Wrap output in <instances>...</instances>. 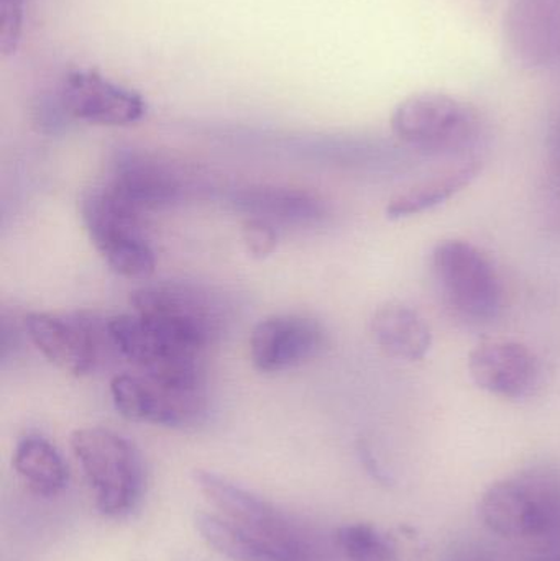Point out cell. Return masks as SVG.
Returning a JSON list of instances; mask_svg holds the SVG:
<instances>
[{
    "label": "cell",
    "instance_id": "8992f818",
    "mask_svg": "<svg viewBox=\"0 0 560 561\" xmlns=\"http://www.w3.org/2000/svg\"><path fill=\"white\" fill-rule=\"evenodd\" d=\"M111 396L118 414L128 421L161 427H190L207 411L203 386L173 385L144 373L115 376Z\"/></svg>",
    "mask_w": 560,
    "mask_h": 561
},
{
    "label": "cell",
    "instance_id": "ba28073f",
    "mask_svg": "<svg viewBox=\"0 0 560 561\" xmlns=\"http://www.w3.org/2000/svg\"><path fill=\"white\" fill-rule=\"evenodd\" d=\"M130 304L138 316L170 327L204 350L222 327L219 302L190 284H150L134 290Z\"/></svg>",
    "mask_w": 560,
    "mask_h": 561
},
{
    "label": "cell",
    "instance_id": "cb8c5ba5",
    "mask_svg": "<svg viewBox=\"0 0 560 561\" xmlns=\"http://www.w3.org/2000/svg\"><path fill=\"white\" fill-rule=\"evenodd\" d=\"M449 561H503L492 550L479 543H464L450 553Z\"/></svg>",
    "mask_w": 560,
    "mask_h": 561
},
{
    "label": "cell",
    "instance_id": "ac0fdd59",
    "mask_svg": "<svg viewBox=\"0 0 560 561\" xmlns=\"http://www.w3.org/2000/svg\"><path fill=\"white\" fill-rule=\"evenodd\" d=\"M480 168L482 167L477 161H472L423 183L414 184L410 190L391 197L385 214L390 220H401L436 209L469 187L479 176Z\"/></svg>",
    "mask_w": 560,
    "mask_h": 561
},
{
    "label": "cell",
    "instance_id": "277c9868",
    "mask_svg": "<svg viewBox=\"0 0 560 561\" xmlns=\"http://www.w3.org/2000/svg\"><path fill=\"white\" fill-rule=\"evenodd\" d=\"M434 278L450 307L470 320H490L502 309L503 289L490 260L466 240H443L431 253Z\"/></svg>",
    "mask_w": 560,
    "mask_h": 561
},
{
    "label": "cell",
    "instance_id": "4fadbf2b",
    "mask_svg": "<svg viewBox=\"0 0 560 561\" xmlns=\"http://www.w3.org/2000/svg\"><path fill=\"white\" fill-rule=\"evenodd\" d=\"M467 368L477 388L512 401L528 398L541 375L535 353L512 340L480 343L469 353Z\"/></svg>",
    "mask_w": 560,
    "mask_h": 561
},
{
    "label": "cell",
    "instance_id": "30bf717a",
    "mask_svg": "<svg viewBox=\"0 0 560 561\" xmlns=\"http://www.w3.org/2000/svg\"><path fill=\"white\" fill-rule=\"evenodd\" d=\"M328 348V332L312 317L285 313L256 323L250 358L262 373H282L318 358Z\"/></svg>",
    "mask_w": 560,
    "mask_h": 561
},
{
    "label": "cell",
    "instance_id": "e0dca14e",
    "mask_svg": "<svg viewBox=\"0 0 560 561\" xmlns=\"http://www.w3.org/2000/svg\"><path fill=\"white\" fill-rule=\"evenodd\" d=\"M370 335L387 355L404 362H423L433 346V332L426 320L401 302H387L375 310Z\"/></svg>",
    "mask_w": 560,
    "mask_h": 561
},
{
    "label": "cell",
    "instance_id": "484cf974",
    "mask_svg": "<svg viewBox=\"0 0 560 561\" xmlns=\"http://www.w3.org/2000/svg\"><path fill=\"white\" fill-rule=\"evenodd\" d=\"M555 153H556V158H558V163L560 164V125H559L558 131H556V137H555Z\"/></svg>",
    "mask_w": 560,
    "mask_h": 561
},
{
    "label": "cell",
    "instance_id": "7a4b0ae2",
    "mask_svg": "<svg viewBox=\"0 0 560 561\" xmlns=\"http://www.w3.org/2000/svg\"><path fill=\"white\" fill-rule=\"evenodd\" d=\"M108 342L144 375L183 386H203L204 350L173 330L138 313H124L105 323Z\"/></svg>",
    "mask_w": 560,
    "mask_h": 561
},
{
    "label": "cell",
    "instance_id": "7c38bea8",
    "mask_svg": "<svg viewBox=\"0 0 560 561\" xmlns=\"http://www.w3.org/2000/svg\"><path fill=\"white\" fill-rule=\"evenodd\" d=\"M176 170V164L150 151H118L105 187L144 216L180 199L183 180Z\"/></svg>",
    "mask_w": 560,
    "mask_h": 561
},
{
    "label": "cell",
    "instance_id": "2e32d148",
    "mask_svg": "<svg viewBox=\"0 0 560 561\" xmlns=\"http://www.w3.org/2000/svg\"><path fill=\"white\" fill-rule=\"evenodd\" d=\"M233 206L249 219L285 226H315L328 217V206L319 194L299 187L252 186L233 196Z\"/></svg>",
    "mask_w": 560,
    "mask_h": 561
},
{
    "label": "cell",
    "instance_id": "5b68a950",
    "mask_svg": "<svg viewBox=\"0 0 560 561\" xmlns=\"http://www.w3.org/2000/svg\"><path fill=\"white\" fill-rule=\"evenodd\" d=\"M194 481L220 516L230 523L293 549L324 553L311 530L252 491L207 470H197Z\"/></svg>",
    "mask_w": 560,
    "mask_h": 561
},
{
    "label": "cell",
    "instance_id": "44dd1931",
    "mask_svg": "<svg viewBox=\"0 0 560 561\" xmlns=\"http://www.w3.org/2000/svg\"><path fill=\"white\" fill-rule=\"evenodd\" d=\"M335 539L348 561H400L393 540L368 524L341 527Z\"/></svg>",
    "mask_w": 560,
    "mask_h": 561
},
{
    "label": "cell",
    "instance_id": "6da1fadb",
    "mask_svg": "<svg viewBox=\"0 0 560 561\" xmlns=\"http://www.w3.org/2000/svg\"><path fill=\"white\" fill-rule=\"evenodd\" d=\"M71 448L104 516L122 517L137 506L144 493L145 468L130 440L108 428H79L71 435Z\"/></svg>",
    "mask_w": 560,
    "mask_h": 561
},
{
    "label": "cell",
    "instance_id": "8fae6325",
    "mask_svg": "<svg viewBox=\"0 0 560 561\" xmlns=\"http://www.w3.org/2000/svg\"><path fill=\"white\" fill-rule=\"evenodd\" d=\"M59 99L69 117L102 127H127L147 114V102L138 92L89 69L69 72Z\"/></svg>",
    "mask_w": 560,
    "mask_h": 561
},
{
    "label": "cell",
    "instance_id": "52a82bcc",
    "mask_svg": "<svg viewBox=\"0 0 560 561\" xmlns=\"http://www.w3.org/2000/svg\"><path fill=\"white\" fill-rule=\"evenodd\" d=\"M476 112L470 105L443 92L410 95L391 115L395 137L424 150L462 144L476 130Z\"/></svg>",
    "mask_w": 560,
    "mask_h": 561
},
{
    "label": "cell",
    "instance_id": "d4e9b609",
    "mask_svg": "<svg viewBox=\"0 0 560 561\" xmlns=\"http://www.w3.org/2000/svg\"><path fill=\"white\" fill-rule=\"evenodd\" d=\"M532 561H560V550H538Z\"/></svg>",
    "mask_w": 560,
    "mask_h": 561
},
{
    "label": "cell",
    "instance_id": "9c48e42d",
    "mask_svg": "<svg viewBox=\"0 0 560 561\" xmlns=\"http://www.w3.org/2000/svg\"><path fill=\"white\" fill-rule=\"evenodd\" d=\"M23 330L52 365L76 378L91 375L101 358V329L84 317L28 312Z\"/></svg>",
    "mask_w": 560,
    "mask_h": 561
},
{
    "label": "cell",
    "instance_id": "d6986e66",
    "mask_svg": "<svg viewBox=\"0 0 560 561\" xmlns=\"http://www.w3.org/2000/svg\"><path fill=\"white\" fill-rule=\"evenodd\" d=\"M13 468L38 496H56L68 483V468L61 454L39 435H26L19 442L13 454Z\"/></svg>",
    "mask_w": 560,
    "mask_h": 561
},
{
    "label": "cell",
    "instance_id": "7402d4cb",
    "mask_svg": "<svg viewBox=\"0 0 560 561\" xmlns=\"http://www.w3.org/2000/svg\"><path fill=\"white\" fill-rule=\"evenodd\" d=\"M22 0H0V51L15 53L22 35Z\"/></svg>",
    "mask_w": 560,
    "mask_h": 561
},
{
    "label": "cell",
    "instance_id": "5bb4252c",
    "mask_svg": "<svg viewBox=\"0 0 560 561\" xmlns=\"http://www.w3.org/2000/svg\"><path fill=\"white\" fill-rule=\"evenodd\" d=\"M196 529L207 546L232 561H325V553L283 546L216 514H197Z\"/></svg>",
    "mask_w": 560,
    "mask_h": 561
},
{
    "label": "cell",
    "instance_id": "ffe728a7",
    "mask_svg": "<svg viewBox=\"0 0 560 561\" xmlns=\"http://www.w3.org/2000/svg\"><path fill=\"white\" fill-rule=\"evenodd\" d=\"M555 12L541 5H523L515 12L512 26L516 49L535 65L560 51V19Z\"/></svg>",
    "mask_w": 560,
    "mask_h": 561
},
{
    "label": "cell",
    "instance_id": "9a60e30c",
    "mask_svg": "<svg viewBox=\"0 0 560 561\" xmlns=\"http://www.w3.org/2000/svg\"><path fill=\"white\" fill-rule=\"evenodd\" d=\"M480 517L499 536L536 542L538 507L526 473L492 484L480 501Z\"/></svg>",
    "mask_w": 560,
    "mask_h": 561
},
{
    "label": "cell",
    "instance_id": "603a6c76",
    "mask_svg": "<svg viewBox=\"0 0 560 561\" xmlns=\"http://www.w3.org/2000/svg\"><path fill=\"white\" fill-rule=\"evenodd\" d=\"M242 236L247 250L259 259L272 255L275 252L276 243H278L275 226L262 219H247L243 224Z\"/></svg>",
    "mask_w": 560,
    "mask_h": 561
},
{
    "label": "cell",
    "instance_id": "3957f363",
    "mask_svg": "<svg viewBox=\"0 0 560 561\" xmlns=\"http://www.w3.org/2000/svg\"><path fill=\"white\" fill-rule=\"evenodd\" d=\"M82 224L99 255L117 275L147 279L155 272V253L141 230V214L107 187L89 191L81 203Z\"/></svg>",
    "mask_w": 560,
    "mask_h": 561
}]
</instances>
